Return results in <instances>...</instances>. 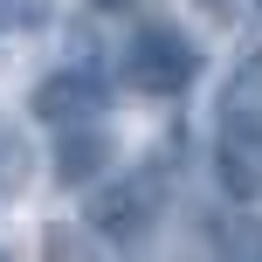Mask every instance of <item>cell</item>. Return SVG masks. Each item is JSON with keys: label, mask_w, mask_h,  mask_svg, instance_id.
Here are the masks:
<instances>
[{"label": "cell", "mask_w": 262, "mask_h": 262, "mask_svg": "<svg viewBox=\"0 0 262 262\" xmlns=\"http://www.w3.org/2000/svg\"><path fill=\"white\" fill-rule=\"evenodd\" d=\"M214 180H221V193L242 200V207L262 200V118L221 111V124H214Z\"/></svg>", "instance_id": "3"}, {"label": "cell", "mask_w": 262, "mask_h": 262, "mask_svg": "<svg viewBox=\"0 0 262 262\" xmlns=\"http://www.w3.org/2000/svg\"><path fill=\"white\" fill-rule=\"evenodd\" d=\"M41 21H49V0H0V35H21Z\"/></svg>", "instance_id": "8"}, {"label": "cell", "mask_w": 262, "mask_h": 262, "mask_svg": "<svg viewBox=\"0 0 262 262\" xmlns=\"http://www.w3.org/2000/svg\"><path fill=\"white\" fill-rule=\"evenodd\" d=\"M159 214H166V193H159V172L138 166V172H118V180H104L90 193V207H83V221H90L97 242H118V249H138L145 235L159 228Z\"/></svg>", "instance_id": "2"}, {"label": "cell", "mask_w": 262, "mask_h": 262, "mask_svg": "<svg viewBox=\"0 0 262 262\" xmlns=\"http://www.w3.org/2000/svg\"><path fill=\"white\" fill-rule=\"evenodd\" d=\"M41 249H49V255H76V249H90V242L69 235V228H49V235H41Z\"/></svg>", "instance_id": "9"}, {"label": "cell", "mask_w": 262, "mask_h": 262, "mask_svg": "<svg viewBox=\"0 0 262 262\" xmlns=\"http://www.w3.org/2000/svg\"><path fill=\"white\" fill-rule=\"evenodd\" d=\"M200 7H207L214 21H228V14H235V0H200Z\"/></svg>", "instance_id": "10"}, {"label": "cell", "mask_w": 262, "mask_h": 262, "mask_svg": "<svg viewBox=\"0 0 262 262\" xmlns=\"http://www.w3.org/2000/svg\"><path fill=\"white\" fill-rule=\"evenodd\" d=\"M207 242L228 249V255H262V228L249 221V214H214V221H207Z\"/></svg>", "instance_id": "7"}, {"label": "cell", "mask_w": 262, "mask_h": 262, "mask_svg": "<svg viewBox=\"0 0 262 262\" xmlns=\"http://www.w3.org/2000/svg\"><path fill=\"white\" fill-rule=\"evenodd\" d=\"M104 104H111V90H104V76H97L90 62H69V69H55V76H41L35 97H28V111H35L41 124H55V131L104 118Z\"/></svg>", "instance_id": "4"}, {"label": "cell", "mask_w": 262, "mask_h": 262, "mask_svg": "<svg viewBox=\"0 0 262 262\" xmlns=\"http://www.w3.org/2000/svg\"><path fill=\"white\" fill-rule=\"evenodd\" d=\"M221 111H242V118H262V49L242 55L221 83Z\"/></svg>", "instance_id": "6"}, {"label": "cell", "mask_w": 262, "mask_h": 262, "mask_svg": "<svg viewBox=\"0 0 262 262\" xmlns=\"http://www.w3.org/2000/svg\"><path fill=\"white\" fill-rule=\"evenodd\" d=\"M118 76H124L138 97H186V83L200 76V49H193L172 21H145V28L124 35Z\"/></svg>", "instance_id": "1"}, {"label": "cell", "mask_w": 262, "mask_h": 262, "mask_svg": "<svg viewBox=\"0 0 262 262\" xmlns=\"http://www.w3.org/2000/svg\"><path fill=\"white\" fill-rule=\"evenodd\" d=\"M111 159H118V145H111L104 118H90V124H62V131H55V180H62V186H90V180H104Z\"/></svg>", "instance_id": "5"}]
</instances>
